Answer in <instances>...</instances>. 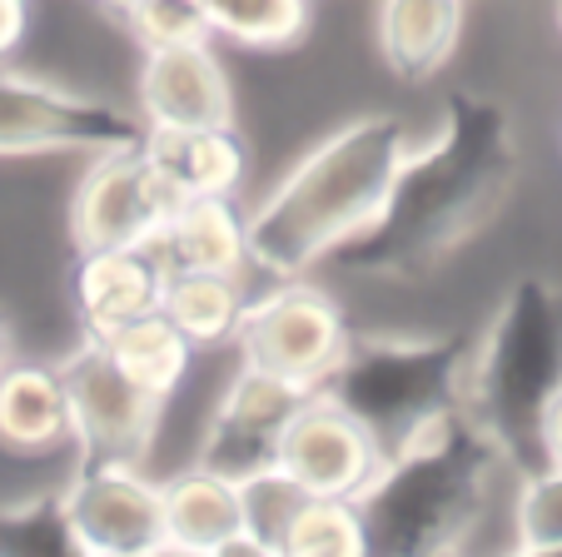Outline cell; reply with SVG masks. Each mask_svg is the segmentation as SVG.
Instances as JSON below:
<instances>
[{
  "label": "cell",
  "instance_id": "6",
  "mask_svg": "<svg viewBox=\"0 0 562 557\" xmlns=\"http://www.w3.org/2000/svg\"><path fill=\"white\" fill-rule=\"evenodd\" d=\"M145 120L60 80L0 65V155H105L139 145Z\"/></svg>",
  "mask_w": 562,
  "mask_h": 557
},
{
  "label": "cell",
  "instance_id": "32",
  "mask_svg": "<svg viewBox=\"0 0 562 557\" xmlns=\"http://www.w3.org/2000/svg\"><path fill=\"white\" fill-rule=\"evenodd\" d=\"M558 21H562V0H558Z\"/></svg>",
  "mask_w": 562,
  "mask_h": 557
},
{
  "label": "cell",
  "instance_id": "21",
  "mask_svg": "<svg viewBox=\"0 0 562 557\" xmlns=\"http://www.w3.org/2000/svg\"><path fill=\"white\" fill-rule=\"evenodd\" d=\"M100 344L115 358L120 374L135 379L139 389L155 393V399H170L194 364V344L165 319V309H149V314L130 319V324H120L115 334H105Z\"/></svg>",
  "mask_w": 562,
  "mask_h": 557
},
{
  "label": "cell",
  "instance_id": "10",
  "mask_svg": "<svg viewBox=\"0 0 562 557\" xmlns=\"http://www.w3.org/2000/svg\"><path fill=\"white\" fill-rule=\"evenodd\" d=\"M65 399H70V438L86 458H130L145 463L149 443L159 433L165 399L145 393L135 379H125L100 338H86L70 358H60Z\"/></svg>",
  "mask_w": 562,
  "mask_h": 557
},
{
  "label": "cell",
  "instance_id": "28",
  "mask_svg": "<svg viewBox=\"0 0 562 557\" xmlns=\"http://www.w3.org/2000/svg\"><path fill=\"white\" fill-rule=\"evenodd\" d=\"M35 21V0H0V65H11V55L25 45Z\"/></svg>",
  "mask_w": 562,
  "mask_h": 557
},
{
  "label": "cell",
  "instance_id": "4",
  "mask_svg": "<svg viewBox=\"0 0 562 557\" xmlns=\"http://www.w3.org/2000/svg\"><path fill=\"white\" fill-rule=\"evenodd\" d=\"M562 383V289L522 279L463 364V409L503 453H538L542 403ZM542 463V458H538Z\"/></svg>",
  "mask_w": 562,
  "mask_h": 557
},
{
  "label": "cell",
  "instance_id": "29",
  "mask_svg": "<svg viewBox=\"0 0 562 557\" xmlns=\"http://www.w3.org/2000/svg\"><path fill=\"white\" fill-rule=\"evenodd\" d=\"M538 458L542 463H562V383L548 403H542L538 419Z\"/></svg>",
  "mask_w": 562,
  "mask_h": 557
},
{
  "label": "cell",
  "instance_id": "8",
  "mask_svg": "<svg viewBox=\"0 0 562 557\" xmlns=\"http://www.w3.org/2000/svg\"><path fill=\"white\" fill-rule=\"evenodd\" d=\"M60 517L75 553L95 557H149L165 553V503L145 463L86 458L65 483Z\"/></svg>",
  "mask_w": 562,
  "mask_h": 557
},
{
  "label": "cell",
  "instance_id": "30",
  "mask_svg": "<svg viewBox=\"0 0 562 557\" xmlns=\"http://www.w3.org/2000/svg\"><path fill=\"white\" fill-rule=\"evenodd\" d=\"M11 364V328H5V319H0V368Z\"/></svg>",
  "mask_w": 562,
  "mask_h": 557
},
{
  "label": "cell",
  "instance_id": "25",
  "mask_svg": "<svg viewBox=\"0 0 562 557\" xmlns=\"http://www.w3.org/2000/svg\"><path fill=\"white\" fill-rule=\"evenodd\" d=\"M120 25L139 41V51L214 41L200 0H130L125 11H120Z\"/></svg>",
  "mask_w": 562,
  "mask_h": 557
},
{
  "label": "cell",
  "instance_id": "17",
  "mask_svg": "<svg viewBox=\"0 0 562 557\" xmlns=\"http://www.w3.org/2000/svg\"><path fill=\"white\" fill-rule=\"evenodd\" d=\"M155 259L165 274L175 269H200V274H245V214L234 204V194H184L159 234L149 239Z\"/></svg>",
  "mask_w": 562,
  "mask_h": 557
},
{
  "label": "cell",
  "instance_id": "14",
  "mask_svg": "<svg viewBox=\"0 0 562 557\" xmlns=\"http://www.w3.org/2000/svg\"><path fill=\"white\" fill-rule=\"evenodd\" d=\"M165 503V553H255L245 527V488L204 463L159 483Z\"/></svg>",
  "mask_w": 562,
  "mask_h": 557
},
{
  "label": "cell",
  "instance_id": "31",
  "mask_svg": "<svg viewBox=\"0 0 562 557\" xmlns=\"http://www.w3.org/2000/svg\"><path fill=\"white\" fill-rule=\"evenodd\" d=\"M100 5H110V11L120 15V11H125V5H130V0H100Z\"/></svg>",
  "mask_w": 562,
  "mask_h": 557
},
{
  "label": "cell",
  "instance_id": "12",
  "mask_svg": "<svg viewBox=\"0 0 562 557\" xmlns=\"http://www.w3.org/2000/svg\"><path fill=\"white\" fill-rule=\"evenodd\" d=\"M383 448L339 399L324 389L308 393L279 443V474L314 498H359L379 478Z\"/></svg>",
  "mask_w": 562,
  "mask_h": 557
},
{
  "label": "cell",
  "instance_id": "11",
  "mask_svg": "<svg viewBox=\"0 0 562 557\" xmlns=\"http://www.w3.org/2000/svg\"><path fill=\"white\" fill-rule=\"evenodd\" d=\"M308 393H314L308 383L239 364V374L224 383V399L214 409L210 428H204L194 463L234 478V483H249V478L279 468V443H284L294 413L308 403Z\"/></svg>",
  "mask_w": 562,
  "mask_h": 557
},
{
  "label": "cell",
  "instance_id": "5",
  "mask_svg": "<svg viewBox=\"0 0 562 557\" xmlns=\"http://www.w3.org/2000/svg\"><path fill=\"white\" fill-rule=\"evenodd\" d=\"M463 344L453 338H404V334H369L353 338L334 374L318 389L339 399L363 428L379 438L389 458L418 423L463 403Z\"/></svg>",
  "mask_w": 562,
  "mask_h": 557
},
{
  "label": "cell",
  "instance_id": "1",
  "mask_svg": "<svg viewBox=\"0 0 562 557\" xmlns=\"http://www.w3.org/2000/svg\"><path fill=\"white\" fill-rule=\"evenodd\" d=\"M513 179L518 135L498 100L453 96L428 145H408L373 224L334 264L369 279H428L493 224Z\"/></svg>",
  "mask_w": 562,
  "mask_h": 557
},
{
  "label": "cell",
  "instance_id": "13",
  "mask_svg": "<svg viewBox=\"0 0 562 557\" xmlns=\"http://www.w3.org/2000/svg\"><path fill=\"white\" fill-rule=\"evenodd\" d=\"M145 125H234V85L210 41L159 45L139 65Z\"/></svg>",
  "mask_w": 562,
  "mask_h": 557
},
{
  "label": "cell",
  "instance_id": "22",
  "mask_svg": "<svg viewBox=\"0 0 562 557\" xmlns=\"http://www.w3.org/2000/svg\"><path fill=\"white\" fill-rule=\"evenodd\" d=\"M214 41L284 51L308 31V0H200Z\"/></svg>",
  "mask_w": 562,
  "mask_h": 557
},
{
  "label": "cell",
  "instance_id": "15",
  "mask_svg": "<svg viewBox=\"0 0 562 557\" xmlns=\"http://www.w3.org/2000/svg\"><path fill=\"white\" fill-rule=\"evenodd\" d=\"M75 314L86 338H105L120 324L159 309L165 294V264L149 244H120V249H80L75 259Z\"/></svg>",
  "mask_w": 562,
  "mask_h": 557
},
{
  "label": "cell",
  "instance_id": "2",
  "mask_svg": "<svg viewBox=\"0 0 562 557\" xmlns=\"http://www.w3.org/2000/svg\"><path fill=\"white\" fill-rule=\"evenodd\" d=\"M404 155L408 130L398 115H353L324 135L255 204V214H245L249 264L269 279H299L334 259L373 224Z\"/></svg>",
  "mask_w": 562,
  "mask_h": 557
},
{
  "label": "cell",
  "instance_id": "7",
  "mask_svg": "<svg viewBox=\"0 0 562 557\" xmlns=\"http://www.w3.org/2000/svg\"><path fill=\"white\" fill-rule=\"evenodd\" d=\"M234 348H239V364L318 389L349 348V324L339 304L299 274V279H274V289L245 299Z\"/></svg>",
  "mask_w": 562,
  "mask_h": 557
},
{
  "label": "cell",
  "instance_id": "19",
  "mask_svg": "<svg viewBox=\"0 0 562 557\" xmlns=\"http://www.w3.org/2000/svg\"><path fill=\"white\" fill-rule=\"evenodd\" d=\"M0 443L11 453H55L60 443H70V399H65L60 368H0Z\"/></svg>",
  "mask_w": 562,
  "mask_h": 557
},
{
  "label": "cell",
  "instance_id": "16",
  "mask_svg": "<svg viewBox=\"0 0 562 557\" xmlns=\"http://www.w3.org/2000/svg\"><path fill=\"white\" fill-rule=\"evenodd\" d=\"M139 149L175 185V194H239L249 149L234 125H145Z\"/></svg>",
  "mask_w": 562,
  "mask_h": 557
},
{
  "label": "cell",
  "instance_id": "20",
  "mask_svg": "<svg viewBox=\"0 0 562 557\" xmlns=\"http://www.w3.org/2000/svg\"><path fill=\"white\" fill-rule=\"evenodd\" d=\"M245 299L249 294H245V279H239V274L175 269V274H165L159 309H165V319H170L194 348H220V344H234Z\"/></svg>",
  "mask_w": 562,
  "mask_h": 557
},
{
  "label": "cell",
  "instance_id": "23",
  "mask_svg": "<svg viewBox=\"0 0 562 557\" xmlns=\"http://www.w3.org/2000/svg\"><path fill=\"white\" fill-rule=\"evenodd\" d=\"M279 553L294 557H359L369 553V533H363V513L353 498H314L304 493V503L294 508L284 527Z\"/></svg>",
  "mask_w": 562,
  "mask_h": 557
},
{
  "label": "cell",
  "instance_id": "24",
  "mask_svg": "<svg viewBox=\"0 0 562 557\" xmlns=\"http://www.w3.org/2000/svg\"><path fill=\"white\" fill-rule=\"evenodd\" d=\"M513 547L562 553V463H538L522 474L513 498Z\"/></svg>",
  "mask_w": 562,
  "mask_h": 557
},
{
  "label": "cell",
  "instance_id": "9",
  "mask_svg": "<svg viewBox=\"0 0 562 557\" xmlns=\"http://www.w3.org/2000/svg\"><path fill=\"white\" fill-rule=\"evenodd\" d=\"M180 204L175 185L149 165L139 145H120L90 155L86 175L70 200V239L75 249H120V244H149L165 214Z\"/></svg>",
  "mask_w": 562,
  "mask_h": 557
},
{
  "label": "cell",
  "instance_id": "27",
  "mask_svg": "<svg viewBox=\"0 0 562 557\" xmlns=\"http://www.w3.org/2000/svg\"><path fill=\"white\" fill-rule=\"evenodd\" d=\"M0 547L5 553H75L60 517V498L0 513Z\"/></svg>",
  "mask_w": 562,
  "mask_h": 557
},
{
  "label": "cell",
  "instance_id": "18",
  "mask_svg": "<svg viewBox=\"0 0 562 557\" xmlns=\"http://www.w3.org/2000/svg\"><path fill=\"white\" fill-rule=\"evenodd\" d=\"M463 0H383L379 55L398 80H434L458 51Z\"/></svg>",
  "mask_w": 562,
  "mask_h": 557
},
{
  "label": "cell",
  "instance_id": "3",
  "mask_svg": "<svg viewBox=\"0 0 562 557\" xmlns=\"http://www.w3.org/2000/svg\"><path fill=\"white\" fill-rule=\"evenodd\" d=\"M503 463L508 453L468 419L463 403L418 423L353 498L369 553H458L488 513Z\"/></svg>",
  "mask_w": 562,
  "mask_h": 557
},
{
  "label": "cell",
  "instance_id": "26",
  "mask_svg": "<svg viewBox=\"0 0 562 557\" xmlns=\"http://www.w3.org/2000/svg\"><path fill=\"white\" fill-rule=\"evenodd\" d=\"M239 488H245V527H249L255 553H279L289 517L304 503V488H299L294 478H284L279 468H269V474L249 478V483H239Z\"/></svg>",
  "mask_w": 562,
  "mask_h": 557
}]
</instances>
